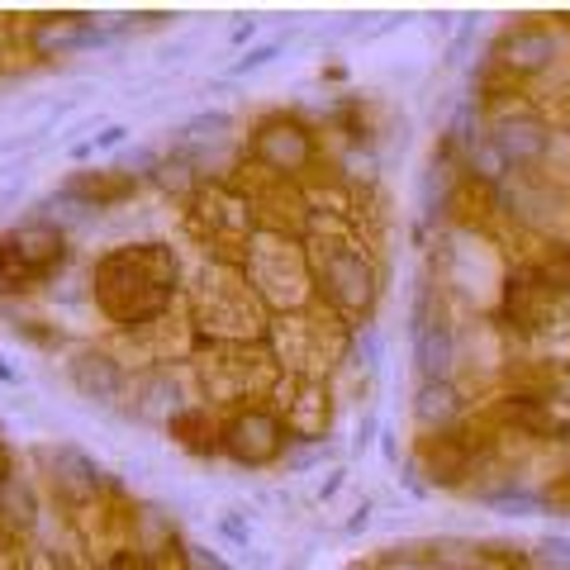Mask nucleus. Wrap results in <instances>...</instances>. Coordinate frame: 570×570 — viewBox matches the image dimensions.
I'll use <instances>...</instances> for the list:
<instances>
[{"mask_svg":"<svg viewBox=\"0 0 570 570\" xmlns=\"http://www.w3.org/2000/svg\"><path fill=\"white\" fill-rule=\"evenodd\" d=\"M494 148L504 163H538V157L547 153V129L538 119H523V115H509L494 124Z\"/></svg>","mask_w":570,"mask_h":570,"instance_id":"1","label":"nucleus"},{"mask_svg":"<svg viewBox=\"0 0 570 570\" xmlns=\"http://www.w3.org/2000/svg\"><path fill=\"white\" fill-rule=\"evenodd\" d=\"M456 390L448 385V381H423V390H419V400H414V414L423 419V423H448V419H456Z\"/></svg>","mask_w":570,"mask_h":570,"instance_id":"2","label":"nucleus"},{"mask_svg":"<svg viewBox=\"0 0 570 570\" xmlns=\"http://www.w3.org/2000/svg\"><path fill=\"white\" fill-rule=\"evenodd\" d=\"M551 52H557V39L551 33H523V39H513L504 58L519 67V71H538L551 62Z\"/></svg>","mask_w":570,"mask_h":570,"instance_id":"3","label":"nucleus"},{"mask_svg":"<svg viewBox=\"0 0 570 570\" xmlns=\"http://www.w3.org/2000/svg\"><path fill=\"white\" fill-rule=\"evenodd\" d=\"M471 163L480 167V171H485V176H499V171H504L509 163H504V157H499V148H494V142H480V148L471 153Z\"/></svg>","mask_w":570,"mask_h":570,"instance_id":"4","label":"nucleus"},{"mask_svg":"<svg viewBox=\"0 0 570 570\" xmlns=\"http://www.w3.org/2000/svg\"><path fill=\"white\" fill-rule=\"evenodd\" d=\"M542 551H547L551 561H561V566L570 570V538H547V542H542Z\"/></svg>","mask_w":570,"mask_h":570,"instance_id":"5","label":"nucleus"},{"mask_svg":"<svg viewBox=\"0 0 570 570\" xmlns=\"http://www.w3.org/2000/svg\"><path fill=\"white\" fill-rule=\"evenodd\" d=\"M281 52V43H272V48H262V52H253V58H247V67H257V62H266V58H276Z\"/></svg>","mask_w":570,"mask_h":570,"instance_id":"6","label":"nucleus"},{"mask_svg":"<svg viewBox=\"0 0 570 570\" xmlns=\"http://www.w3.org/2000/svg\"><path fill=\"white\" fill-rule=\"evenodd\" d=\"M390 570H423V566H414V561H400V566H390Z\"/></svg>","mask_w":570,"mask_h":570,"instance_id":"7","label":"nucleus"},{"mask_svg":"<svg viewBox=\"0 0 570 570\" xmlns=\"http://www.w3.org/2000/svg\"><path fill=\"white\" fill-rule=\"evenodd\" d=\"M0 381H14V376H10V371H6V366H0Z\"/></svg>","mask_w":570,"mask_h":570,"instance_id":"8","label":"nucleus"}]
</instances>
